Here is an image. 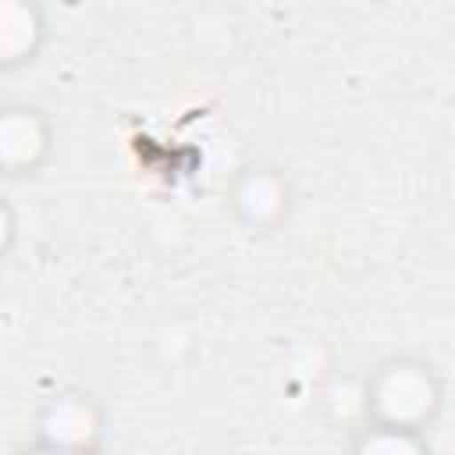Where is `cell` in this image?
<instances>
[{
    "instance_id": "cell-5",
    "label": "cell",
    "mask_w": 455,
    "mask_h": 455,
    "mask_svg": "<svg viewBox=\"0 0 455 455\" xmlns=\"http://www.w3.org/2000/svg\"><path fill=\"white\" fill-rule=\"evenodd\" d=\"M43 14L36 0H0V68H14L39 50Z\"/></svg>"
},
{
    "instance_id": "cell-7",
    "label": "cell",
    "mask_w": 455,
    "mask_h": 455,
    "mask_svg": "<svg viewBox=\"0 0 455 455\" xmlns=\"http://www.w3.org/2000/svg\"><path fill=\"white\" fill-rule=\"evenodd\" d=\"M14 231H18V220H14V210L4 203V196H0V256L11 249V242H14Z\"/></svg>"
},
{
    "instance_id": "cell-3",
    "label": "cell",
    "mask_w": 455,
    "mask_h": 455,
    "mask_svg": "<svg viewBox=\"0 0 455 455\" xmlns=\"http://www.w3.org/2000/svg\"><path fill=\"white\" fill-rule=\"evenodd\" d=\"M50 149V128L36 107L11 103L0 107V167L7 174H25L43 164Z\"/></svg>"
},
{
    "instance_id": "cell-2",
    "label": "cell",
    "mask_w": 455,
    "mask_h": 455,
    "mask_svg": "<svg viewBox=\"0 0 455 455\" xmlns=\"http://www.w3.org/2000/svg\"><path fill=\"white\" fill-rule=\"evenodd\" d=\"M36 448L43 451H100L103 409L85 391H57L36 416Z\"/></svg>"
},
{
    "instance_id": "cell-6",
    "label": "cell",
    "mask_w": 455,
    "mask_h": 455,
    "mask_svg": "<svg viewBox=\"0 0 455 455\" xmlns=\"http://www.w3.org/2000/svg\"><path fill=\"white\" fill-rule=\"evenodd\" d=\"M355 451H363V455H427L430 441H427V430H409V427L366 419V427L355 437Z\"/></svg>"
},
{
    "instance_id": "cell-4",
    "label": "cell",
    "mask_w": 455,
    "mask_h": 455,
    "mask_svg": "<svg viewBox=\"0 0 455 455\" xmlns=\"http://www.w3.org/2000/svg\"><path fill=\"white\" fill-rule=\"evenodd\" d=\"M235 206L245 224L274 228L288 210V185L274 167H249L235 185Z\"/></svg>"
},
{
    "instance_id": "cell-1",
    "label": "cell",
    "mask_w": 455,
    "mask_h": 455,
    "mask_svg": "<svg viewBox=\"0 0 455 455\" xmlns=\"http://www.w3.org/2000/svg\"><path fill=\"white\" fill-rule=\"evenodd\" d=\"M441 380L423 359H387L366 380V416L370 423H391L409 430H427L441 412Z\"/></svg>"
}]
</instances>
